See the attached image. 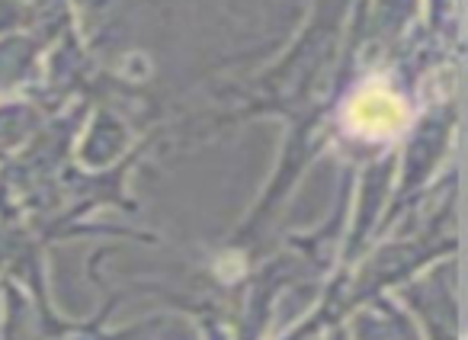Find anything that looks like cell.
Instances as JSON below:
<instances>
[{"label": "cell", "instance_id": "cell-1", "mask_svg": "<svg viewBox=\"0 0 468 340\" xmlns=\"http://www.w3.org/2000/svg\"><path fill=\"white\" fill-rule=\"evenodd\" d=\"M350 125L363 135H391L404 125V106L388 90H363L350 103Z\"/></svg>", "mask_w": 468, "mask_h": 340}]
</instances>
